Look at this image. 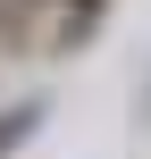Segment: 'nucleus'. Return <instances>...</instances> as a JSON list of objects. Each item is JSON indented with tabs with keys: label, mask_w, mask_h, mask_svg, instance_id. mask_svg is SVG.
<instances>
[{
	"label": "nucleus",
	"mask_w": 151,
	"mask_h": 159,
	"mask_svg": "<svg viewBox=\"0 0 151 159\" xmlns=\"http://www.w3.org/2000/svg\"><path fill=\"white\" fill-rule=\"evenodd\" d=\"M34 126H42V101H17V109H0V159L17 151V143H25Z\"/></svg>",
	"instance_id": "nucleus-1"
}]
</instances>
